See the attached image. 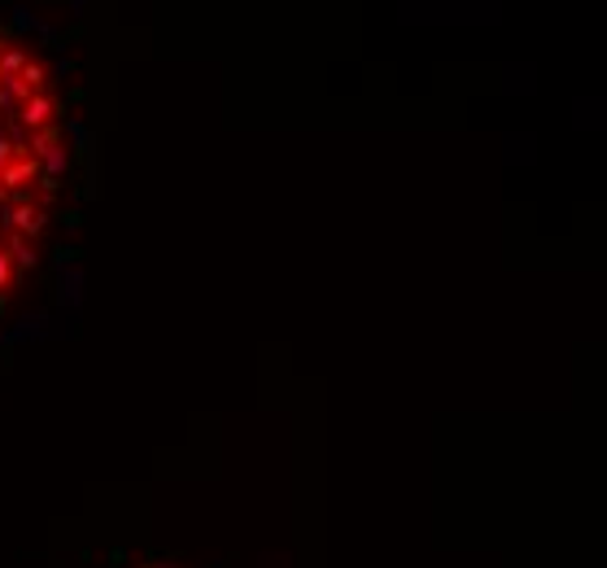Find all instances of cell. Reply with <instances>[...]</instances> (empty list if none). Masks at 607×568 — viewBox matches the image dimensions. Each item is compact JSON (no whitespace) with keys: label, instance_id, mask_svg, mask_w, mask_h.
Returning a JSON list of instances; mask_svg holds the SVG:
<instances>
[{"label":"cell","instance_id":"cell-1","mask_svg":"<svg viewBox=\"0 0 607 568\" xmlns=\"http://www.w3.org/2000/svg\"><path fill=\"white\" fill-rule=\"evenodd\" d=\"M44 88L48 66L31 57L18 74H0V310L39 267V245L70 175L66 127L22 123V100Z\"/></svg>","mask_w":607,"mask_h":568},{"label":"cell","instance_id":"cell-2","mask_svg":"<svg viewBox=\"0 0 607 568\" xmlns=\"http://www.w3.org/2000/svg\"><path fill=\"white\" fill-rule=\"evenodd\" d=\"M132 568H175V564H132Z\"/></svg>","mask_w":607,"mask_h":568}]
</instances>
